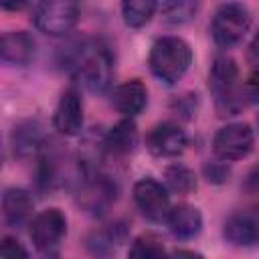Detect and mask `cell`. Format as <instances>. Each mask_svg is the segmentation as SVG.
<instances>
[{"label": "cell", "instance_id": "obj_1", "mask_svg": "<svg viewBox=\"0 0 259 259\" xmlns=\"http://www.w3.org/2000/svg\"><path fill=\"white\" fill-rule=\"evenodd\" d=\"M192 63V49L180 36H162L158 38L148 57L150 71L164 83H176Z\"/></svg>", "mask_w": 259, "mask_h": 259}, {"label": "cell", "instance_id": "obj_2", "mask_svg": "<svg viewBox=\"0 0 259 259\" xmlns=\"http://www.w3.org/2000/svg\"><path fill=\"white\" fill-rule=\"evenodd\" d=\"M208 87L214 95V107L221 117L237 115L247 105L243 97V85H239L237 65L229 57L214 59L208 73Z\"/></svg>", "mask_w": 259, "mask_h": 259}, {"label": "cell", "instance_id": "obj_3", "mask_svg": "<svg viewBox=\"0 0 259 259\" xmlns=\"http://www.w3.org/2000/svg\"><path fill=\"white\" fill-rule=\"evenodd\" d=\"M73 67L79 75V79L89 87L91 91H105L111 85L113 77V57L109 49L101 42H85L79 47L73 59Z\"/></svg>", "mask_w": 259, "mask_h": 259}, {"label": "cell", "instance_id": "obj_4", "mask_svg": "<svg viewBox=\"0 0 259 259\" xmlns=\"http://www.w3.org/2000/svg\"><path fill=\"white\" fill-rule=\"evenodd\" d=\"M79 8V0H40L32 12V20L40 32L61 36L77 24Z\"/></svg>", "mask_w": 259, "mask_h": 259}, {"label": "cell", "instance_id": "obj_5", "mask_svg": "<svg viewBox=\"0 0 259 259\" xmlns=\"http://www.w3.org/2000/svg\"><path fill=\"white\" fill-rule=\"evenodd\" d=\"M249 26H251L249 10L239 2H225L217 8L210 30H212L214 42L223 49H229L239 40H243Z\"/></svg>", "mask_w": 259, "mask_h": 259}, {"label": "cell", "instance_id": "obj_6", "mask_svg": "<svg viewBox=\"0 0 259 259\" xmlns=\"http://www.w3.org/2000/svg\"><path fill=\"white\" fill-rule=\"evenodd\" d=\"M67 233V219L59 208H47L30 221V239L40 253H55Z\"/></svg>", "mask_w": 259, "mask_h": 259}, {"label": "cell", "instance_id": "obj_7", "mask_svg": "<svg viewBox=\"0 0 259 259\" xmlns=\"http://www.w3.org/2000/svg\"><path fill=\"white\" fill-rule=\"evenodd\" d=\"M253 130L247 123H229L225 127H221L214 136V154L225 160V162H233V160H241L245 158L251 150H253Z\"/></svg>", "mask_w": 259, "mask_h": 259}, {"label": "cell", "instance_id": "obj_8", "mask_svg": "<svg viewBox=\"0 0 259 259\" xmlns=\"http://www.w3.org/2000/svg\"><path fill=\"white\" fill-rule=\"evenodd\" d=\"M134 200L144 217L150 221H166L170 212V196L168 190L154 178H142L134 186Z\"/></svg>", "mask_w": 259, "mask_h": 259}, {"label": "cell", "instance_id": "obj_9", "mask_svg": "<svg viewBox=\"0 0 259 259\" xmlns=\"http://www.w3.org/2000/svg\"><path fill=\"white\" fill-rule=\"evenodd\" d=\"M225 239L235 247H253L259 243V206H247L233 212L223 227Z\"/></svg>", "mask_w": 259, "mask_h": 259}, {"label": "cell", "instance_id": "obj_10", "mask_svg": "<svg viewBox=\"0 0 259 259\" xmlns=\"http://www.w3.org/2000/svg\"><path fill=\"white\" fill-rule=\"evenodd\" d=\"M148 150L158 158H172L184 152L186 148V134L172 121L156 123L146 136Z\"/></svg>", "mask_w": 259, "mask_h": 259}, {"label": "cell", "instance_id": "obj_11", "mask_svg": "<svg viewBox=\"0 0 259 259\" xmlns=\"http://www.w3.org/2000/svg\"><path fill=\"white\" fill-rule=\"evenodd\" d=\"M55 127L63 136H77L83 130V101L75 89H67L55 109Z\"/></svg>", "mask_w": 259, "mask_h": 259}, {"label": "cell", "instance_id": "obj_12", "mask_svg": "<svg viewBox=\"0 0 259 259\" xmlns=\"http://www.w3.org/2000/svg\"><path fill=\"white\" fill-rule=\"evenodd\" d=\"M148 103V91L146 85L138 79L125 81L121 85H117L111 93V105L123 113V115H138Z\"/></svg>", "mask_w": 259, "mask_h": 259}, {"label": "cell", "instance_id": "obj_13", "mask_svg": "<svg viewBox=\"0 0 259 259\" xmlns=\"http://www.w3.org/2000/svg\"><path fill=\"white\" fill-rule=\"evenodd\" d=\"M34 210L32 196L22 188H8L2 196V217L8 227H22Z\"/></svg>", "mask_w": 259, "mask_h": 259}, {"label": "cell", "instance_id": "obj_14", "mask_svg": "<svg viewBox=\"0 0 259 259\" xmlns=\"http://www.w3.org/2000/svg\"><path fill=\"white\" fill-rule=\"evenodd\" d=\"M168 229L176 239H192L200 233L202 229V214L196 206L190 204H176L170 208L168 217H166Z\"/></svg>", "mask_w": 259, "mask_h": 259}, {"label": "cell", "instance_id": "obj_15", "mask_svg": "<svg viewBox=\"0 0 259 259\" xmlns=\"http://www.w3.org/2000/svg\"><path fill=\"white\" fill-rule=\"evenodd\" d=\"M2 61L8 65H26L34 55V40L22 30H10L2 34L0 40Z\"/></svg>", "mask_w": 259, "mask_h": 259}, {"label": "cell", "instance_id": "obj_16", "mask_svg": "<svg viewBox=\"0 0 259 259\" xmlns=\"http://www.w3.org/2000/svg\"><path fill=\"white\" fill-rule=\"evenodd\" d=\"M136 144H138V132H136L134 121H130V119L115 123L109 130V134L105 136V148L115 156L130 154L136 148Z\"/></svg>", "mask_w": 259, "mask_h": 259}, {"label": "cell", "instance_id": "obj_17", "mask_svg": "<svg viewBox=\"0 0 259 259\" xmlns=\"http://www.w3.org/2000/svg\"><path fill=\"white\" fill-rule=\"evenodd\" d=\"M158 0H121V16L123 22L132 28H140L148 24L156 12Z\"/></svg>", "mask_w": 259, "mask_h": 259}, {"label": "cell", "instance_id": "obj_18", "mask_svg": "<svg viewBox=\"0 0 259 259\" xmlns=\"http://www.w3.org/2000/svg\"><path fill=\"white\" fill-rule=\"evenodd\" d=\"M166 178V186L176 192V194H190L192 190H196V176L190 168L182 166V164H172L166 168L164 172Z\"/></svg>", "mask_w": 259, "mask_h": 259}, {"label": "cell", "instance_id": "obj_19", "mask_svg": "<svg viewBox=\"0 0 259 259\" xmlns=\"http://www.w3.org/2000/svg\"><path fill=\"white\" fill-rule=\"evenodd\" d=\"M198 2L200 0H164V18L172 24H182L194 16Z\"/></svg>", "mask_w": 259, "mask_h": 259}, {"label": "cell", "instance_id": "obj_20", "mask_svg": "<svg viewBox=\"0 0 259 259\" xmlns=\"http://www.w3.org/2000/svg\"><path fill=\"white\" fill-rule=\"evenodd\" d=\"M40 146V132L36 125L28 123L14 132V150L18 154H32Z\"/></svg>", "mask_w": 259, "mask_h": 259}, {"label": "cell", "instance_id": "obj_21", "mask_svg": "<svg viewBox=\"0 0 259 259\" xmlns=\"http://www.w3.org/2000/svg\"><path fill=\"white\" fill-rule=\"evenodd\" d=\"M130 255L132 257H142V259L144 257H162L164 255V245L156 235L146 233V235H140L134 241V245L130 249Z\"/></svg>", "mask_w": 259, "mask_h": 259}, {"label": "cell", "instance_id": "obj_22", "mask_svg": "<svg viewBox=\"0 0 259 259\" xmlns=\"http://www.w3.org/2000/svg\"><path fill=\"white\" fill-rule=\"evenodd\" d=\"M204 176L208 182H225L229 176V166L223 162H206L204 164Z\"/></svg>", "mask_w": 259, "mask_h": 259}, {"label": "cell", "instance_id": "obj_23", "mask_svg": "<svg viewBox=\"0 0 259 259\" xmlns=\"http://www.w3.org/2000/svg\"><path fill=\"white\" fill-rule=\"evenodd\" d=\"M243 97L245 103H259V71H253L249 79L243 83Z\"/></svg>", "mask_w": 259, "mask_h": 259}, {"label": "cell", "instance_id": "obj_24", "mask_svg": "<svg viewBox=\"0 0 259 259\" xmlns=\"http://www.w3.org/2000/svg\"><path fill=\"white\" fill-rule=\"evenodd\" d=\"M0 255H2V257H10V259H14V257H26L28 251H26L16 239H12V237H4V239H2V245H0Z\"/></svg>", "mask_w": 259, "mask_h": 259}, {"label": "cell", "instance_id": "obj_25", "mask_svg": "<svg viewBox=\"0 0 259 259\" xmlns=\"http://www.w3.org/2000/svg\"><path fill=\"white\" fill-rule=\"evenodd\" d=\"M245 190L251 194H259V162L249 170L245 178Z\"/></svg>", "mask_w": 259, "mask_h": 259}, {"label": "cell", "instance_id": "obj_26", "mask_svg": "<svg viewBox=\"0 0 259 259\" xmlns=\"http://www.w3.org/2000/svg\"><path fill=\"white\" fill-rule=\"evenodd\" d=\"M0 4H2V8L4 10H22L26 4H28V0H0Z\"/></svg>", "mask_w": 259, "mask_h": 259}, {"label": "cell", "instance_id": "obj_27", "mask_svg": "<svg viewBox=\"0 0 259 259\" xmlns=\"http://www.w3.org/2000/svg\"><path fill=\"white\" fill-rule=\"evenodd\" d=\"M257 125H259V117H257Z\"/></svg>", "mask_w": 259, "mask_h": 259}]
</instances>
